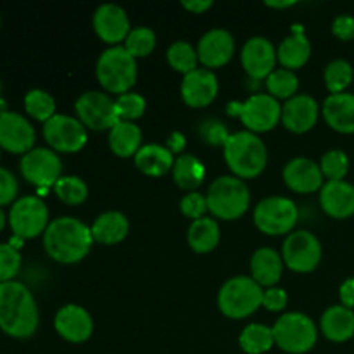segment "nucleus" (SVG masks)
Masks as SVG:
<instances>
[{
    "label": "nucleus",
    "instance_id": "1",
    "mask_svg": "<svg viewBox=\"0 0 354 354\" xmlns=\"http://www.w3.org/2000/svg\"><path fill=\"white\" fill-rule=\"evenodd\" d=\"M38 306L24 283H0V330L14 339H28L38 328Z\"/></svg>",
    "mask_w": 354,
    "mask_h": 354
},
{
    "label": "nucleus",
    "instance_id": "2",
    "mask_svg": "<svg viewBox=\"0 0 354 354\" xmlns=\"http://www.w3.org/2000/svg\"><path fill=\"white\" fill-rule=\"evenodd\" d=\"M92 230L88 225L73 216L50 221L44 234V248L54 261L62 265L80 263L92 248Z\"/></svg>",
    "mask_w": 354,
    "mask_h": 354
},
{
    "label": "nucleus",
    "instance_id": "3",
    "mask_svg": "<svg viewBox=\"0 0 354 354\" xmlns=\"http://www.w3.org/2000/svg\"><path fill=\"white\" fill-rule=\"evenodd\" d=\"M223 149L225 161L237 178H254L266 168V145L252 131H237L230 135Z\"/></svg>",
    "mask_w": 354,
    "mask_h": 354
},
{
    "label": "nucleus",
    "instance_id": "4",
    "mask_svg": "<svg viewBox=\"0 0 354 354\" xmlns=\"http://www.w3.org/2000/svg\"><path fill=\"white\" fill-rule=\"evenodd\" d=\"M95 73L104 90L123 95L137 82V59L123 45H114L97 59Z\"/></svg>",
    "mask_w": 354,
    "mask_h": 354
},
{
    "label": "nucleus",
    "instance_id": "5",
    "mask_svg": "<svg viewBox=\"0 0 354 354\" xmlns=\"http://www.w3.org/2000/svg\"><path fill=\"white\" fill-rule=\"evenodd\" d=\"M207 207L216 218L232 221L241 218L251 204V194L244 180L234 175L220 176L207 190Z\"/></svg>",
    "mask_w": 354,
    "mask_h": 354
},
{
    "label": "nucleus",
    "instance_id": "6",
    "mask_svg": "<svg viewBox=\"0 0 354 354\" xmlns=\"http://www.w3.org/2000/svg\"><path fill=\"white\" fill-rule=\"evenodd\" d=\"M221 313L234 320L248 318L263 306V289L252 277H234L227 280L218 292Z\"/></svg>",
    "mask_w": 354,
    "mask_h": 354
},
{
    "label": "nucleus",
    "instance_id": "7",
    "mask_svg": "<svg viewBox=\"0 0 354 354\" xmlns=\"http://www.w3.org/2000/svg\"><path fill=\"white\" fill-rule=\"evenodd\" d=\"M275 344L289 354H304L317 346L318 330L315 322L303 313H286L273 327Z\"/></svg>",
    "mask_w": 354,
    "mask_h": 354
},
{
    "label": "nucleus",
    "instance_id": "8",
    "mask_svg": "<svg viewBox=\"0 0 354 354\" xmlns=\"http://www.w3.org/2000/svg\"><path fill=\"white\" fill-rule=\"evenodd\" d=\"M227 113L241 118L248 131H270L282 120V106L270 93H256L245 102H230Z\"/></svg>",
    "mask_w": 354,
    "mask_h": 354
},
{
    "label": "nucleus",
    "instance_id": "9",
    "mask_svg": "<svg viewBox=\"0 0 354 354\" xmlns=\"http://www.w3.org/2000/svg\"><path fill=\"white\" fill-rule=\"evenodd\" d=\"M48 209L37 196H24L14 201L9 211V225L14 237L23 241L45 234L48 227Z\"/></svg>",
    "mask_w": 354,
    "mask_h": 354
},
{
    "label": "nucleus",
    "instance_id": "10",
    "mask_svg": "<svg viewBox=\"0 0 354 354\" xmlns=\"http://www.w3.org/2000/svg\"><path fill=\"white\" fill-rule=\"evenodd\" d=\"M299 211L287 197H266L256 206L254 223L266 235H286L296 227Z\"/></svg>",
    "mask_w": 354,
    "mask_h": 354
},
{
    "label": "nucleus",
    "instance_id": "11",
    "mask_svg": "<svg viewBox=\"0 0 354 354\" xmlns=\"http://www.w3.org/2000/svg\"><path fill=\"white\" fill-rule=\"evenodd\" d=\"M19 169L28 183L45 190L54 187L61 178L62 161L52 149L35 147L21 158Z\"/></svg>",
    "mask_w": 354,
    "mask_h": 354
},
{
    "label": "nucleus",
    "instance_id": "12",
    "mask_svg": "<svg viewBox=\"0 0 354 354\" xmlns=\"http://www.w3.org/2000/svg\"><path fill=\"white\" fill-rule=\"evenodd\" d=\"M282 259L292 272L310 273L320 265L322 261V244L308 230L290 232L283 241Z\"/></svg>",
    "mask_w": 354,
    "mask_h": 354
},
{
    "label": "nucleus",
    "instance_id": "13",
    "mask_svg": "<svg viewBox=\"0 0 354 354\" xmlns=\"http://www.w3.org/2000/svg\"><path fill=\"white\" fill-rule=\"evenodd\" d=\"M41 131L52 151L66 152V154L82 151L88 138L82 121L68 114H55L47 123H44Z\"/></svg>",
    "mask_w": 354,
    "mask_h": 354
},
{
    "label": "nucleus",
    "instance_id": "14",
    "mask_svg": "<svg viewBox=\"0 0 354 354\" xmlns=\"http://www.w3.org/2000/svg\"><path fill=\"white\" fill-rule=\"evenodd\" d=\"M75 111L83 127L92 130H111L114 124L120 123L116 102L107 93L97 90L82 93L76 100Z\"/></svg>",
    "mask_w": 354,
    "mask_h": 354
},
{
    "label": "nucleus",
    "instance_id": "15",
    "mask_svg": "<svg viewBox=\"0 0 354 354\" xmlns=\"http://www.w3.org/2000/svg\"><path fill=\"white\" fill-rule=\"evenodd\" d=\"M37 133L23 114L6 111L0 114V149L10 154H26L35 149Z\"/></svg>",
    "mask_w": 354,
    "mask_h": 354
},
{
    "label": "nucleus",
    "instance_id": "16",
    "mask_svg": "<svg viewBox=\"0 0 354 354\" xmlns=\"http://www.w3.org/2000/svg\"><path fill=\"white\" fill-rule=\"evenodd\" d=\"M234 50V35L225 28H213L201 37L197 45V57L206 69L221 68L230 61Z\"/></svg>",
    "mask_w": 354,
    "mask_h": 354
},
{
    "label": "nucleus",
    "instance_id": "17",
    "mask_svg": "<svg viewBox=\"0 0 354 354\" xmlns=\"http://www.w3.org/2000/svg\"><path fill=\"white\" fill-rule=\"evenodd\" d=\"M242 66L252 80L268 78L275 71L277 50L265 37H252L242 47Z\"/></svg>",
    "mask_w": 354,
    "mask_h": 354
},
{
    "label": "nucleus",
    "instance_id": "18",
    "mask_svg": "<svg viewBox=\"0 0 354 354\" xmlns=\"http://www.w3.org/2000/svg\"><path fill=\"white\" fill-rule=\"evenodd\" d=\"M93 30L99 35L100 40L113 47L127 40L128 33L131 31L127 10L116 3H102L97 7L93 14Z\"/></svg>",
    "mask_w": 354,
    "mask_h": 354
},
{
    "label": "nucleus",
    "instance_id": "19",
    "mask_svg": "<svg viewBox=\"0 0 354 354\" xmlns=\"http://www.w3.org/2000/svg\"><path fill=\"white\" fill-rule=\"evenodd\" d=\"M54 327L62 339L80 344L88 341L92 335L93 320L85 308L78 304H66L55 315Z\"/></svg>",
    "mask_w": 354,
    "mask_h": 354
},
{
    "label": "nucleus",
    "instance_id": "20",
    "mask_svg": "<svg viewBox=\"0 0 354 354\" xmlns=\"http://www.w3.org/2000/svg\"><path fill=\"white\" fill-rule=\"evenodd\" d=\"M180 90H182V97L187 106L206 107L216 99L220 83H218L216 75L211 69L197 68L183 76Z\"/></svg>",
    "mask_w": 354,
    "mask_h": 354
},
{
    "label": "nucleus",
    "instance_id": "21",
    "mask_svg": "<svg viewBox=\"0 0 354 354\" xmlns=\"http://www.w3.org/2000/svg\"><path fill=\"white\" fill-rule=\"evenodd\" d=\"M283 182L297 194H313L324 187V173L311 159L294 158L283 168Z\"/></svg>",
    "mask_w": 354,
    "mask_h": 354
},
{
    "label": "nucleus",
    "instance_id": "22",
    "mask_svg": "<svg viewBox=\"0 0 354 354\" xmlns=\"http://www.w3.org/2000/svg\"><path fill=\"white\" fill-rule=\"evenodd\" d=\"M320 107L318 102L308 93H299L287 100L282 106V123L287 130L294 133H304L317 124Z\"/></svg>",
    "mask_w": 354,
    "mask_h": 354
},
{
    "label": "nucleus",
    "instance_id": "23",
    "mask_svg": "<svg viewBox=\"0 0 354 354\" xmlns=\"http://www.w3.org/2000/svg\"><path fill=\"white\" fill-rule=\"evenodd\" d=\"M320 204L325 213L335 220H346L353 216L354 185L346 180L324 183L320 190Z\"/></svg>",
    "mask_w": 354,
    "mask_h": 354
},
{
    "label": "nucleus",
    "instance_id": "24",
    "mask_svg": "<svg viewBox=\"0 0 354 354\" xmlns=\"http://www.w3.org/2000/svg\"><path fill=\"white\" fill-rule=\"evenodd\" d=\"M325 121L341 133H354V93H330L324 102Z\"/></svg>",
    "mask_w": 354,
    "mask_h": 354
},
{
    "label": "nucleus",
    "instance_id": "25",
    "mask_svg": "<svg viewBox=\"0 0 354 354\" xmlns=\"http://www.w3.org/2000/svg\"><path fill=\"white\" fill-rule=\"evenodd\" d=\"M311 55V44L308 40V37L304 35V30L301 24H296L292 28V35L287 38H283V41L280 44L279 50H277V59L280 61V64L283 66V69H299L303 68L308 62Z\"/></svg>",
    "mask_w": 354,
    "mask_h": 354
},
{
    "label": "nucleus",
    "instance_id": "26",
    "mask_svg": "<svg viewBox=\"0 0 354 354\" xmlns=\"http://www.w3.org/2000/svg\"><path fill=\"white\" fill-rule=\"evenodd\" d=\"M90 230H92L93 241L99 244L113 245L127 239L130 223H128V218L120 211H106L95 218Z\"/></svg>",
    "mask_w": 354,
    "mask_h": 354
},
{
    "label": "nucleus",
    "instance_id": "27",
    "mask_svg": "<svg viewBox=\"0 0 354 354\" xmlns=\"http://www.w3.org/2000/svg\"><path fill=\"white\" fill-rule=\"evenodd\" d=\"M320 328L332 342H346L354 337V311L337 304L325 310L322 315Z\"/></svg>",
    "mask_w": 354,
    "mask_h": 354
},
{
    "label": "nucleus",
    "instance_id": "28",
    "mask_svg": "<svg viewBox=\"0 0 354 354\" xmlns=\"http://www.w3.org/2000/svg\"><path fill=\"white\" fill-rule=\"evenodd\" d=\"M283 272V259L275 249L261 248L252 254L251 273L252 279L261 287H273L280 280Z\"/></svg>",
    "mask_w": 354,
    "mask_h": 354
},
{
    "label": "nucleus",
    "instance_id": "29",
    "mask_svg": "<svg viewBox=\"0 0 354 354\" xmlns=\"http://www.w3.org/2000/svg\"><path fill=\"white\" fill-rule=\"evenodd\" d=\"M175 158L168 147H162L159 144H149L140 147V151L135 154V166L142 173L149 176H162L173 169Z\"/></svg>",
    "mask_w": 354,
    "mask_h": 354
},
{
    "label": "nucleus",
    "instance_id": "30",
    "mask_svg": "<svg viewBox=\"0 0 354 354\" xmlns=\"http://www.w3.org/2000/svg\"><path fill=\"white\" fill-rule=\"evenodd\" d=\"M142 131L131 121H120L109 130V147L120 158H131L140 151Z\"/></svg>",
    "mask_w": 354,
    "mask_h": 354
},
{
    "label": "nucleus",
    "instance_id": "31",
    "mask_svg": "<svg viewBox=\"0 0 354 354\" xmlns=\"http://www.w3.org/2000/svg\"><path fill=\"white\" fill-rule=\"evenodd\" d=\"M220 225L214 218L204 216L190 223L189 232H187V241L192 251L204 254L211 252L220 242Z\"/></svg>",
    "mask_w": 354,
    "mask_h": 354
},
{
    "label": "nucleus",
    "instance_id": "32",
    "mask_svg": "<svg viewBox=\"0 0 354 354\" xmlns=\"http://www.w3.org/2000/svg\"><path fill=\"white\" fill-rule=\"evenodd\" d=\"M204 176H206V168L203 162L192 154H182L175 159L173 165V180L176 185L183 190H190L203 183Z\"/></svg>",
    "mask_w": 354,
    "mask_h": 354
},
{
    "label": "nucleus",
    "instance_id": "33",
    "mask_svg": "<svg viewBox=\"0 0 354 354\" xmlns=\"http://www.w3.org/2000/svg\"><path fill=\"white\" fill-rule=\"evenodd\" d=\"M242 351L248 354H263L268 353L275 346L273 328L261 324H251L242 330L239 337Z\"/></svg>",
    "mask_w": 354,
    "mask_h": 354
},
{
    "label": "nucleus",
    "instance_id": "34",
    "mask_svg": "<svg viewBox=\"0 0 354 354\" xmlns=\"http://www.w3.org/2000/svg\"><path fill=\"white\" fill-rule=\"evenodd\" d=\"M325 85L330 93H342L353 83L354 69L346 59H334L327 64L324 73Z\"/></svg>",
    "mask_w": 354,
    "mask_h": 354
},
{
    "label": "nucleus",
    "instance_id": "35",
    "mask_svg": "<svg viewBox=\"0 0 354 354\" xmlns=\"http://www.w3.org/2000/svg\"><path fill=\"white\" fill-rule=\"evenodd\" d=\"M24 109L31 118L47 123L55 116V100L48 92L41 88H33L24 95Z\"/></svg>",
    "mask_w": 354,
    "mask_h": 354
},
{
    "label": "nucleus",
    "instance_id": "36",
    "mask_svg": "<svg viewBox=\"0 0 354 354\" xmlns=\"http://www.w3.org/2000/svg\"><path fill=\"white\" fill-rule=\"evenodd\" d=\"M166 57H168L169 66H171L175 71L183 73V76L189 75L190 71L197 69V50L189 44V41H173L168 47V52H166Z\"/></svg>",
    "mask_w": 354,
    "mask_h": 354
},
{
    "label": "nucleus",
    "instance_id": "37",
    "mask_svg": "<svg viewBox=\"0 0 354 354\" xmlns=\"http://www.w3.org/2000/svg\"><path fill=\"white\" fill-rule=\"evenodd\" d=\"M54 192L64 204L78 206V204L85 203V199L88 197V187L80 176L68 175L57 180V183L54 185Z\"/></svg>",
    "mask_w": 354,
    "mask_h": 354
},
{
    "label": "nucleus",
    "instance_id": "38",
    "mask_svg": "<svg viewBox=\"0 0 354 354\" xmlns=\"http://www.w3.org/2000/svg\"><path fill=\"white\" fill-rule=\"evenodd\" d=\"M266 86H268L272 97L289 100L296 95L297 88H299V78L290 69H275L266 78Z\"/></svg>",
    "mask_w": 354,
    "mask_h": 354
},
{
    "label": "nucleus",
    "instance_id": "39",
    "mask_svg": "<svg viewBox=\"0 0 354 354\" xmlns=\"http://www.w3.org/2000/svg\"><path fill=\"white\" fill-rule=\"evenodd\" d=\"M124 48L137 57H145L151 54L156 47V33L147 26H138L128 33L127 40H124Z\"/></svg>",
    "mask_w": 354,
    "mask_h": 354
},
{
    "label": "nucleus",
    "instance_id": "40",
    "mask_svg": "<svg viewBox=\"0 0 354 354\" xmlns=\"http://www.w3.org/2000/svg\"><path fill=\"white\" fill-rule=\"evenodd\" d=\"M320 169L324 176H327L328 182H339L344 180L349 171V158L341 149H332L322 156Z\"/></svg>",
    "mask_w": 354,
    "mask_h": 354
},
{
    "label": "nucleus",
    "instance_id": "41",
    "mask_svg": "<svg viewBox=\"0 0 354 354\" xmlns=\"http://www.w3.org/2000/svg\"><path fill=\"white\" fill-rule=\"evenodd\" d=\"M114 102H116V113L120 121H131V123L144 114L145 106H147L144 97L135 92L123 93Z\"/></svg>",
    "mask_w": 354,
    "mask_h": 354
},
{
    "label": "nucleus",
    "instance_id": "42",
    "mask_svg": "<svg viewBox=\"0 0 354 354\" xmlns=\"http://www.w3.org/2000/svg\"><path fill=\"white\" fill-rule=\"evenodd\" d=\"M21 254L16 248L7 242L0 244V283L12 282L14 277L19 273Z\"/></svg>",
    "mask_w": 354,
    "mask_h": 354
},
{
    "label": "nucleus",
    "instance_id": "43",
    "mask_svg": "<svg viewBox=\"0 0 354 354\" xmlns=\"http://www.w3.org/2000/svg\"><path fill=\"white\" fill-rule=\"evenodd\" d=\"M180 209H182V213L187 218L196 221L204 218V214H206V211H209V207H207L206 196H203L201 192H190L185 197H182V201H180Z\"/></svg>",
    "mask_w": 354,
    "mask_h": 354
},
{
    "label": "nucleus",
    "instance_id": "44",
    "mask_svg": "<svg viewBox=\"0 0 354 354\" xmlns=\"http://www.w3.org/2000/svg\"><path fill=\"white\" fill-rule=\"evenodd\" d=\"M19 192V183H17L16 176L6 168H0V207L7 206L12 203Z\"/></svg>",
    "mask_w": 354,
    "mask_h": 354
},
{
    "label": "nucleus",
    "instance_id": "45",
    "mask_svg": "<svg viewBox=\"0 0 354 354\" xmlns=\"http://www.w3.org/2000/svg\"><path fill=\"white\" fill-rule=\"evenodd\" d=\"M201 135H203L204 140L209 142V144L213 145H225L227 144L228 137H230V133H228V130L225 128V124L214 120H207L201 124Z\"/></svg>",
    "mask_w": 354,
    "mask_h": 354
},
{
    "label": "nucleus",
    "instance_id": "46",
    "mask_svg": "<svg viewBox=\"0 0 354 354\" xmlns=\"http://www.w3.org/2000/svg\"><path fill=\"white\" fill-rule=\"evenodd\" d=\"M289 296L280 287H270V289L263 290V306L268 311H282L286 310Z\"/></svg>",
    "mask_w": 354,
    "mask_h": 354
},
{
    "label": "nucleus",
    "instance_id": "47",
    "mask_svg": "<svg viewBox=\"0 0 354 354\" xmlns=\"http://www.w3.org/2000/svg\"><path fill=\"white\" fill-rule=\"evenodd\" d=\"M332 33L342 41L354 40V17L349 14H341L332 23Z\"/></svg>",
    "mask_w": 354,
    "mask_h": 354
},
{
    "label": "nucleus",
    "instance_id": "48",
    "mask_svg": "<svg viewBox=\"0 0 354 354\" xmlns=\"http://www.w3.org/2000/svg\"><path fill=\"white\" fill-rule=\"evenodd\" d=\"M339 297H341L342 306L353 310L354 308V279H348L339 289Z\"/></svg>",
    "mask_w": 354,
    "mask_h": 354
},
{
    "label": "nucleus",
    "instance_id": "49",
    "mask_svg": "<svg viewBox=\"0 0 354 354\" xmlns=\"http://www.w3.org/2000/svg\"><path fill=\"white\" fill-rule=\"evenodd\" d=\"M182 6L194 14H203L213 6V0H183Z\"/></svg>",
    "mask_w": 354,
    "mask_h": 354
},
{
    "label": "nucleus",
    "instance_id": "50",
    "mask_svg": "<svg viewBox=\"0 0 354 354\" xmlns=\"http://www.w3.org/2000/svg\"><path fill=\"white\" fill-rule=\"evenodd\" d=\"M168 151L171 152H182L183 147H185V137H183L182 133H178V131H175V133L171 135V137L168 138Z\"/></svg>",
    "mask_w": 354,
    "mask_h": 354
},
{
    "label": "nucleus",
    "instance_id": "51",
    "mask_svg": "<svg viewBox=\"0 0 354 354\" xmlns=\"http://www.w3.org/2000/svg\"><path fill=\"white\" fill-rule=\"evenodd\" d=\"M294 3L296 2H290V0H287V2H266V6H270V7H275V9H283V7H290V6H294Z\"/></svg>",
    "mask_w": 354,
    "mask_h": 354
},
{
    "label": "nucleus",
    "instance_id": "52",
    "mask_svg": "<svg viewBox=\"0 0 354 354\" xmlns=\"http://www.w3.org/2000/svg\"><path fill=\"white\" fill-rule=\"evenodd\" d=\"M6 221H9L6 218V213H3V209L2 207H0V232L3 230V228H6Z\"/></svg>",
    "mask_w": 354,
    "mask_h": 354
},
{
    "label": "nucleus",
    "instance_id": "53",
    "mask_svg": "<svg viewBox=\"0 0 354 354\" xmlns=\"http://www.w3.org/2000/svg\"><path fill=\"white\" fill-rule=\"evenodd\" d=\"M7 111V104H6V100L2 99V97H0V114H3Z\"/></svg>",
    "mask_w": 354,
    "mask_h": 354
},
{
    "label": "nucleus",
    "instance_id": "54",
    "mask_svg": "<svg viewBox=\"0 0 354 354\" xmlns=\"http://www.w3.org/2000/svg\"><path fill=\"white\" fill-rule=\"evenodd\" d=\"M0 93H2V83H0Z\"/></svg>",
    "mask_w": 354,
    "mask_h": 354
},
{
    "label": "nucleus",
    "instance_id": "55",
    "mask_svg": "<svg viewBox=\"0 0 354 354\" xmlns=\"http://www.w3.org/2000/svg\"><path fill=\"white\" fill-rule=\"evenodd\" d=\"M0 24H2V19H0Z\"/></svg>",
    "mask_w": 354,
    "mask_h": 354
},
{
    "label": "nucleus",
    "instance_id": "56",
    "mask_svg": "<svg viewBox=\"0 0 354 354\" xmlns=\"http://www.w3.org/2000/svg\"><path fill=\"white\" fill-rule=\"evenodd\" d=\"M0 151H2V149H0Z\"/></svg>",
    "mask_w": 354,
    "mask_h": 354
}]
</instances>
